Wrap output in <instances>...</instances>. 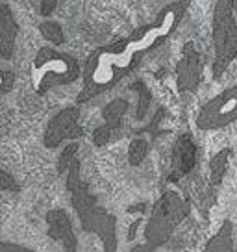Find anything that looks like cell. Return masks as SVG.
I'll return each mask as SVG.
<instances>
[{"label": "cell", "instance_id": "cell-8", "mask_svg": "<svg viewBox=\"0 0 237 252\" xmlns=\"http://www.w3.org/2000/svg\"><path fill=\"white\" fill-rule=\"evenodd\" d=\"M200 54L195 48V43L191 41L183 47V54L180 62L176 63V86L178 91H193L200 84Z\"/></svg>", "mask_w": 237, "mask_h": 252}, {"label": "cell", "instance_id": "cell-20", "mask_svg": "<svg viewBox=\"0 0 237 252\" xmlns=\"http://www.w3.org/2000/svg\"><path fill=\"white\" fill-rule=\"evenodd\" d=\"M0 191H19V184L15 182V178L2 169H0Z\"/></svg>", "mask_w": 237, "mask_h": 252}, {"label": "cell", "instance_id": "cell-23", "mask_svg": "<svg viewBox=\"0 0 237 252\" xmlns=\"http://www.w3.org/2000/svg\"><path fill=\"white\" fill-rule=\"evenodd\" d=\"M0 252H28V249L19 247V245H9V243H2V241H0Z\"/></svg>", "mask_w": 237, "mask_h": 252}, {"label": "cell", "instance_id": "cell-9", "mask_svg": "<svg viewBox=\"0 0 237 252\" xmlns=\"http://www.w3.org/2000/svg\"><path fill=\"white\" fill-rule=\"evenodd\" d=\"M195 163H197V145L189 134H183L173 149L169 182H178L182 176L189 174Z\"/></svg>", "mask_w": 237, "mask_h": 252}, {"label": "cell", "instance_id": "cell-7", "mask_svg": "<svg viewBox=\"0 0 237 252\" xmlns=\"http://www.w3.org/2000/svg\"><path fill=\"white\" fill-rule=\"evenodd\" d=\"M80 110L78 108H65L56 117L50 119L45 130V147L47 149H56L67 139H78L84 135L82 126L78 125Z\"/></svg>", "mask_w": 237, "mask_h": 252}, {"label": "cell", "instance_id": "cell-2", "mask_svg": "<svg viewBox=\"0 0 237 252\" xmlns=\"http://www.w3.org/2000/svg\"><path fill=\"white\" fill-rule=\"evenodd\" d=\"M67 189L71 193L72 208L78 213L82 228L86 232L96 234L104 245V251H117V236H115V217L104 208L96 204L95 197L89 193L87 186L80 174V161L74 158L67 169Z\"/></svg>", "mask_w": 237, "mask_h": 252}, {"label": "cell", "instance_id": "cell-11", "mask_svg": "<svg viewBox=\"0 0 237 252\" xmlns=\"http://www.w3.org/2000/svg\"><path fill=\"white\" fill-rule=\"evenodd\" d=\"M19 33V24L13 19L8 4H0V56L9 60L15 50V39Z\"/></svg>", "mask_w": 237, "mask_h": 252}, {"label": "cell", "instance_id": "cell-5", "mask_svg": "<svg viewBox=\"0 0 237 252\" xmlns=\"http://www.w3.org/2000/svg\"><path fill=\"white\" fill-rule=\"evenodd\" d=\"M236 0H217L213 9V76L221 78L237 58V23L234 15Z\"/></svg>", "mask_w": 237, "mask_h": 252}, {"label": "cell", "instance_id": "cell-13", "mask_svg": "<svg viewBox=\"0 0 237 252\" xmlns=\"http://www.w3.org/2000/svg\"><path fill=\"white\" fill-rule=\"evenodd\" d=\"M128 108H130V104L124 98H113L111 102L106 104V108L102 110V117L106 121V125L111 128V132L120 126V121L128 111Z\"/></svg>", "mask_w": 237, "mask_h": 252}, {"label": "cell", "instance_id": "cell-19", "mask_svg": "<svg viewBox=\"0 0 237 252\" xmlns=\"http://www.w3.org/2000/svg\"><path fill=\"white\" fill-rule=\"evenodd\" d=\"M110 137H111V128L108 125L98 126V128H95V132H93V143H95L96 147L108 145V143H110Z\"/></svg>", "mask_w": 237, "mask_h": 252}, {"label": "cell", "instance_id": "cell-12", "mask_svg": "<svg viewBox=\"0 0 237 252\" xmlns=\"http://www.w3.org/2000/svg\"><path fill=\"white\" fill-rule=\"evenodd\" d=\"M206 252H232L234 251V224L226 219L221 224L219 232L215 234L204 247Z\"/></svg>", "mask_w": 237, "mask_h": 252}, {"label": "cell", "instance_id": "cell-3", "mask_svg": "<svg viewBox=\"0 0 237 252\" xmlns=\"http://www.w3.org/2000/svg\"><path fill=\"white\" fill-rule=\"evenodd\" d=\"M80 63L74 56L59 52L56 48L43 47L32 62L30 76L32 87L37 94L48 93L56 86H69L80 78Z\"/></svg>", "mask_w": 237, "mask_h": 252}, {"label": "cell", "instance_id": "cell-22", "mask_svg": "<svg viewBox=\"0 0 237 252\" xmlns=\"http://www.w3.org/2000/svg\"><path fill=\"white\" fill-rule=\"evenodd\" d=\"M58 0H41V15L48 17L56 9Z\"/></svg>", "mask_w": 237, "mask_h": 252}, {"label": "cell", "instance_id": "cell-10", "mask_svg": "<svg viewBox=\"0 0 237 252\" xmlns=\"http://www.w3.org/2000/svg\"><path fill=\"white\" fill-rule=\"evenodd\" d=\"M47 224H48V236L54 241L63 245L65 251H76L78 239L72 232V224L69 215L63 210H50L47 213Z\"/></svg>", "mask_w": 237, "mask_h": 252}, {"label": "cell", "instance_id": "cell-14", "mask_svg": "<svg viewBox=\"0 0 237 252\" xmlns=\"http://www.w3.org/2000/svg\"><path fill=\"white\" fill-rule=\"evenodd\" d=\"M230 156H232V150L222 149L211 158V161H209V186L211 188H217L222 182L224 174H226V169H228Z\"/></svg>", "mask_w": 237, "mask_h": 252}, {"label": "cell", "instance_id": "cell-6", "mask_svg": "<svg viewBox=\"0 0 237 252\" xmlns=\"http://www.w3.org/2000/svg\"><path fill=\"white\" fill-rule=\"evenodd\" d=\"M237 121V84L206 102L197 115V126L204 132L224 130Z\"/></svg>", "mask_w": 237, "mask_h": 252}, {"label": "cell", "instance_id": "cell-21", "mask_svg": "<svg viewBox=\"0 0 237 252\" xmlns=\"http://www.w3.org/2000/svg\"><path fill=\"white\" fill-rule=\"evenodd\" d=\"M13 82H15V74L13 72L0 69V94L8 93L9 89L13 87Z\"/></svg>", "mask_w": 237, "mask_h": 252}, {"label": "cell", "instance_id": "cell-15", "mask_svg": "<svg viewBox=\"0 0 237 252\" xmlns=\"http://www.w3.org/2000/svg\"><path fill=\"white\" fill-rule=\"evenodd\" d=\"M148 147H150L148 139L143 137V135H137L135 139H132L130 147H128V161H130L132 165L143 163V159L148 154Z\"/></svg>", "mask_w": 237, "mask_h": 252}, {"label": "cell", "instance_id": "cell-1", "mask_svg": "<svg viewBox=\"0 0 237 252\" xmlns=\"http://www.w3.org/2000/svg\"><path fill=\"white\" fill-rule=\"evenodd\" d=\"M191 2L193 0H174L159 11L152 23L135 28L124 39L96 48L86 63L84 87L78 93L76 102L84 104L110 91L130 72L135 71V67L152 50L161 47L178 30Z\"/></svg>", "mask_w": 237, "mask_h": 252}, {"label": "cell", "instance_id": "cell-16", "mask_svg": "<svg viewBox=\"0 0 237 252\" xmlns=\"http://www.w3.org/2000/svg\"><path fill=\"white\" fill-rule=\"evenodd\" d=\"M39 32L45 39L50 41V43H54V45H61V43L65 41L61 26H59L58 23H54V21H45V23H41Z\"/></svg>", "mask_w": 237, "mask_h": 252}, {"label": "cell", "instance_id": "cell-17", "mask_svg": "<svg viewBox=\"0 0 237 252\" xmlns=\"http://www.w3.org/2000/svg\"><path fill=\"white\" fill-rule=\"evenodd\" d=\"M132 89H135L137 93H139V108H137V119H143L147 115V111H148V104H150V98L152 94L148 91V87L145 82H135Z\"/></svg>", "mask_w": 237, "mask_h": 252}, {"label": "cell", "instance_id": "cell-4", "mask_svg": "<svg viewBox=\"0 0 237 252\" xmlns=\"http://www.w3.org/2000/svg\"><path fill=\"white\" fill-rule=\"evenodd\" d=\"M187 215H189V200H185L178 191H165L154 204L150 217L147 220L145 226L147 247L156 249L165 245Z\"/></svg>", "mask_w": 237, "mask_h": 252}, {"label": "cell", "instance_id": "cell-18", "mask_svg": "<svg viewBox=\"0 0 237 252\" xmlns=\"http://www.w3.org/2000/svg\"><path fill=\"white\" fill-rule=\"evenodd\" d=\"M76 152H78V143H69L67 147L63 149L61 156H59V163H58V171L59 174L67 173V169L71 165V161L76 158Z\"/></svg>", "mask_w": 237, "mask_h": 252}]
</instances>
